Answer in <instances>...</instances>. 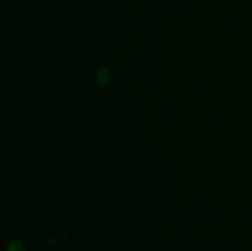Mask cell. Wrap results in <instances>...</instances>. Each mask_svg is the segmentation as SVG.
Here are the masks:
<instances>
[{
	"label": "cell",
	"mask_w": 252,
	"mask_h": 251,
	"mask_svg": "<svg viewBox=\"0 0 252 251\" xmlns=\"http://www.w3.org/2000/svg\"><path fill=\"white\" fill-rule=\"evenodd\" d=\"M7 251H24V246L20 241H11L7 246Z\"/></svg>",
	"instance_id": "1"
}]
</instances>
